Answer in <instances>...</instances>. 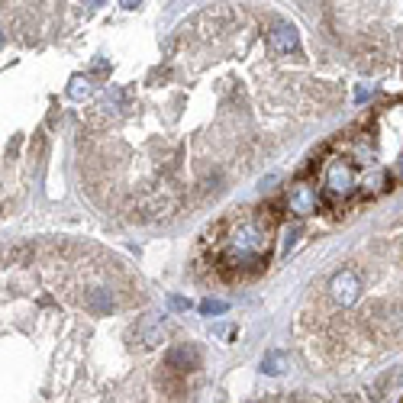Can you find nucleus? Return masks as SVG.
I'll use <instances>...</instances> for the list:
<instances>
[{"instance_id":"nucleus-1","label":"nucleus","mask_w":403,"mask_h":403,"mask_svg":"<svg viewBox=\"0 0 403 403\" xmlns=\"http://www.w3.org/2000/svg\"><path fill=\"white\" fill-rule=\"evenodd\" d=\"M268 242H271L268 226H262L258 220L239 223V226L233 229V235H229L226 262L235 264V268H239V264H258L264 258V252H268Z\"/></svg>"},{"instance_id":"nucleus-2","label":"nucleus","mask_w":403,"mask_h":403,"mask_svg":"<svg viewBox=\"0 0 403 403\" xmlns=\"http://www.w3.org/2000/svg\"><path fill=\"white\" fill-rule=\"evenodd\" d=\"M326 187H329L332 197H352L355 187H358L352 161H345V158L329 161V168H326Z\"/></svg>"},{"instance_id":"nucleus-3","label":"nucleus","mask_w":403,"mask_h":403,"mask_svg":"<svg viewBox=\"0 0 403 403\" xmlns=\"http://www.w3.org/2000/svg\"><path fill=\"white\" fill-rule=\"evenodd\" d=\"M329 291H332V300H336V303L352 307V303L361 297V281H358V274H355V271H339L336 278H332Z\"/></svg>"},{"instance_id":"nucleus-4","label":"nucleus","mask_w":403,"mask_h":403,"mask_svg":"<svg viewBox=\"0 0 403 403\" xmlns=\"http://www.w3.org/2000/svg\"><path fill=\"white\" fill-rule=\"evenodd\" d=\"M316 206H320V197H316V187H310V184H297V187H291V194H287V210L293 213V216H313Z\"/></svg>"},{"instance_id":"nucleus-5","label":"nucleus","mask_w":403,"mask_h":403,"mask_svg":"<svg viewBox=\"0 0 403 403\" xmlns=\"http://www.w3.org/2000/svg\"><path fill=\"white\" fill-rule=\"evenodd\" d=\"M165 365L171 368V371H194V368H200V352L197 345L184 342V345H175L168 355H165Z\"/></svg>"},{"instance_id":"nucleus-6","label":"nucleus","mask_w":403,"mask_h":403,"mask_svg":"<svg viewBox=\"0 0 403 403\" xmlns=\"http://www.w3.org/2000/svg\"><path fill=\"white\" fill-rule=\"evenodd\" d=\"M268 42H271V49L278 55H291L300 45V36H297V30H293L291 23H274L271 33H268Z\"/></svg>"},{"instance_id":"nucleus-7","label":"nucleus","mask_w":403,"mask_h":403,"mask_svg":"<svg viewBox=\"0 0 403 403\" xmlns=\"http://www.w3.org/2000/svg\"><path fill=\"white\" fill-rule=\"evenodd\" d=\"M84 307H88L94 316H107V313L113 310L110 291H103V287H94V291H88V297H84Z\"/></svg>"},{"instance_id":"nucleus-8","label":"nucleus","mask_w":403,"mask_h":403,"mask_svg":"<svg viewBox=\"0 0 403 403\" xmlns=\"http://www.w3.org/2000/svg\"><path fill=\"white\" fill-rule=\"evenodd\" d=\"M161 336H165V322L155 320V316L142 320V326H139V339H142V345H158V342H161Z\"/></svg>"},{"instance_id":"nucleus-9","label":"nucleus","mask_w":403,"mask_h":403,"mask_svg":"<svg viewBox=\"0 0 403 403\" xmlns=\"http://www.w3.org/2000/svg\"><path fill=\"white\" fill-rule=\"evenodd\" d=\"M284 368H287V355H281V352H268V355L262 358V371L271 374V378L284 374Z\"/></svg>"},{"instance_id":"nucleus-10","label":"nucleus","mask_w":403,"mask_h":403,"mask_svg":"<svg viewBox=\"0 0 403 403\" xmlns=\"http://www.w3.org/2000/svg\"><path fill=\"white\" fill-rule=\"evenodd\" d=\"M68 94H71L74 100H88V97H90V81L81 78V74H78V78H71V88H68Z\"/></svg>"},{"instance_id":"nucleus-11","label":"nucleus","mask_w":403,"mask_h":403,"mask_svg":"<svg viewBox=\"0 0 403 403\" xmlns=\"http://www.w3.org/2000/svg\"><path fill=\"white\" fill-rule=\"evenodd\" d=\"M229 303L226 300H213V297H206L204 303H200V313L204 316H216V313H226Z\"/></svg>"},{"instance_id":"nucleus-12","label":"nucleus","mask_w":403,"mask_h":403,"mask_svg":"<svg viewBox=\"0 0 403 403\" xmlns=\"http://www.w3.org/2000/svg\"><path fill=\"white\" fill-rule=\"evenodd\" d=\"M381 184H384V177L378 175V171H371V175H365V187H371V191H381Z\"/></svg>"},{"instance_id":"nucleus-13","label":"nucleus","mask_w":403,"mask_h":403,"mask_svg":"<svg viewBox=\"0 0 403 403\" xmlns=\"http://www.w3.org/2000/svg\"><path fill=\"white\" fill-rule=\"evenodd\" d=\"M297 235H300V229H297V226H293V229H287V233H284V252L291 249L293 242H297Z\"/></svg>"},{"instance_id":"nucleus-14","label":"nucleus","mask_w":403,"mask_h":403,"mask_svg":"<svg viewBox=\"0 0 403 403\" xmlns=\"http://www.w3.org/2000/svg\"><path fill=\"white\" fill-rule=\"evenodd\" d=\"M171 307H175V310H191V300H184V297H171Z\"/></svg>"},{"instance_id":"nucleus-15","label":"nucleus","mask_w":403,"mask_h":403,"mask_svg":"<svg viewBox=\"0 0 403 403\" xmlns=\"http://www.w3.org/2000/svg\"><path fill=\"white\" fill-rule=\"evenodd\" d=\"M397 175L403 177V155H400V161H397Z\"/></svg>"}]
</instances>
